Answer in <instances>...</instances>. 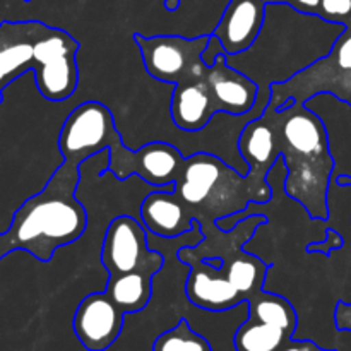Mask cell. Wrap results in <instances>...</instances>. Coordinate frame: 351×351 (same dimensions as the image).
<instances>
[{
    "mask_svg": "<svg viewBox=\"0 0 351 351\" xmlns=\"http://www.w3.org/2000/svg\"><path fill=\"white\" fill-rule=\"evenodd\" d=\"M266 223V215H250L230 232L216 223L201 225L204 239L177 252L180 263L191 267L185 295L192 305L208 312H226L264 290L269 264L245 252L243 245Z\"/></svg>",
    "mask_w": 351,
    "mask_h": 351,
    "instance_id": "6da1fadb",
    "label": "cell"
},
{
    "mask_svg": "<svg viewBox=\"0 0 351 351\" xmlns=\"http://www.w3.org/2000/svg\"><path fill=\"white\" fill-rule=\"evenodd\" d=\"M345 29L346 24L300 12L288 3H267L256 43L243 53L226 57V62L259 88H269L290 81L326 57Z\"/></svg>",
    "mask_w": 351,
    "mask_h": 351,
    "instance_id": "7a4b0ae2",
    "label": "cell"
},
{
    "mask_svg": "<svg viewBox=\"0 0 351 351\" xmlns=\"http://www.w3.org/2000/svg\"><path fill=\"white\" fill-rule=\"evenodd\" d=\"M264 115L273 127L274 151L287 168L285 194L304 206L312 219H328L335 158L322 119L295 99H287L278 110L267 103Z\"/></svg>",
    "mask_w": 351,
    "mask_h": 351,
    "instance_id": "3957f363",
    "label": "cell"
},
{
    "mask_svg": "<svg viewBox=\"0 0 351 351\" xmlns=\"http://www.w3.org/2000/svg\"><path fill=\"white\" fill-rule=\"evenodd\" d=\"M79 184L77 165L62 161L45 187L14 213L9 230L0 233V261L14 250H26L48 263L58 249L81 239L88 213L75 197Z\"/></svg>",
    "mask_w": 351,
    "mask_h": 351,
    "instance_id": "277c9868",
    "label": "cell"
},
{
    "mask_svg": "<svg viewBox=\"0 0 351 351\" xmlns=\"http://www.w3.org/2000/svg\"><path fill=\"white\" fill-rule=\"evenodd\" d=\"M173 194L201 225L240 215L254 204V189L247 175L223 158L202 151L185 156Z\"/></svg>",
    "mask_w": 351,
    "mask_h": 351,
    "instance_id": "5b68a950",
    "label": "cell"
},
{
    "mask_svg": "<svg viewBox=\"0 0 351 351\" xmlns=\"http://www.w3.org/2000/svg\"><path fill=\"white\" fill-rule=\"evenodd\" d=\"M144 69L153 79L168 84L204 79L209 67L202 60V51L209 43V34L185 38L180 34H134Z\"/></svg>",
    "mask_w": 351,
    "mask_h": 351,
    "instance_id": "8992f818",
    "label": "cell"
},
{
    "mask_svg": "<svg viewBox=\"0 0 351 351\" xmlns=\"http://www.w3.org/2000/svg\"><path fill=\"white\" fill-rule=\"evenodd\" d=\"M247 308L249 315L233 336L237 351H280L293 339L298 317L288 298L261 290Z\"/></svg>",
    "mask_w": 351,
    "mask_h": 351,
    "instance_id": "52a82bcc",
    "label": "cell"
},
{
    "mask_svg": "<svg viewBox=\"0 0 351 351\" xmlns=\"http://www.w3.org/2000/svg\"><path fill=\"white\" fill-rule=\"evenodd\" d=\"M77 50L71 33L43 23L34 43V82L43 98L64 101L74 95L79 84Z\"/></svg>",
    "mask_w": 351,
    "mask_h": 351,
    "instance_id": "ba28073f",
    "label": "cell"
},
{
    "mask_svg": "<svg viewBox=\"0 0 351 351\" xmlns=\"http://www.w3.org/2000/svg\"><path fill=\"white\" fill-rule=\"evenodd\" d=\"M101 264L108 276L143 273L156 276L165 266V256L149 247L147 230L141 218L122 215L110 221L103 237Z\"/></svg>",
    "mask_w": 351,
    "mask_h": 351,
    "instance_id": "9c48e42d",
    "label": "cell"
},
{
    "mask_svg": "<svg viewBox=\"0 0 351 351\" xmlns=\"http://www.w3.org/2000/svg\"><path fill=\"white\" fill-rule=\"evenodd\" d=\"M115 130V117L108 106L99 101L81 103L62 123L58 134L62 160L81 167L84 161L108 149Z\"/></svg>",
    "mask_w": 351,
    "mask_h": 351,
    "instance_id": "30bf717a",
    "label": "cell"
},
{
    "mask_svg": "<svg viewBox=\"0 0 351 351\" xmlns=\"http://www.w3.org/2000/svg\"><path fill=\"white\" fill-rule=\"evenodd\" d=\"M125 314L105 293H89L75 308L72 328L75 338L88 351H106L123 331Z\"/></svg>",
    "mask_w": 351,
    "mask_h": 351,
    "instance_id": "8fae6325",
    "label": "cell"
},
{
    "mask_svg": "<svg viewBox=\"0 0 351 351\" xmlns=\"http://www.w3.org/2000/svg\"><path fill=\"white\" fill-rule=\"evenodd\" d=\"M266 0H230L213 31L226 57L243 53L256 43L266 21Z\"/></svg>",
    "mask_w": 351,
    "mask_h": 351,
    "instance_id": "7c38bea8",
    "label": "cell"
},
{
    "mask_svg": "<svg viewBox=\"0 0 351 351\" xmlns=\"http://www.w3.org/2000/svg\"><path fill=\"white\" fill-rule=\"evenodd\" d=\"M41 21H3L0 24V103L10 82L36 69L34 43Z\"/></svg>",
    "mask_w": 351,
    "mask_h": 351,
    "instance_id": "4fadbf2b",
    "label": "cell"
},
{
    "mask_svg": "<svg viewBox=\"0 0 351 351\" xmlns=\"http://www.w3.org/2000/svg\"><path fill=\"white\" fill-rule=\"evenodd\" d=\"M206 82L218 113L243 117L256 106L259 86L249 75L228 65L225 53L216 57L206 74Z\"/></svg>",
    "mask_w": 351,
    "mask_h": 351,
    "instance_id": "5bb4252c",
    "label": "cell"
},
{
    "mask_svg": "<svg viewBox=\"0 0 351 351\" xmlns=\"http://www.w3.org/2000/svg\"><path fill=\"white\" fill-rule=\"evenodd\" d=\"M175 184L151 191L141 202L139 218L151 235L161 239H180L194 230L195 219L189 216L180 199L173 194Z\"/></svg>",
    "mask_w": 351,
    "mask_h": 351,
    "instance_id": "9a60e30c",
    "label": "cell"
},
{
    "mask_svg": "<svg viewBox=\"0 0 351 351\" xmlns=\"http://www.w3.org/2000/svg\"><path fill=\"white\" fill-rule=\"evenodd\" d=\"M171 122L184 132H201L218 115L209 93L208 82L185 81L173 86L170 101Z\"/></svg>",
    "mask_w": 351,
    "mask_h": 351,
    "instance_id": "2e32d148",
    "label": "cell"
},
{
    "mask_svg": "<svg viewBox=\"0 0 351 351\" xmlns=\"http://www.w3.org/2000/svg\"><path fill=\"white\" fill-rule=\"evenodd\" d=\"M105 293L123 314H137L149 305L153 298V276L143 273L108 276Z\"/></svg>",
    "mask_w": 351,
    "mask_h": 351,
    "instance_id": "e0dca14e",
    "label": "cell"
},
{
    "mask_svg": "<svg viewBox=\"0 0 351 351\" xmlns=\"http://www.w3.org/2000/svg\"><path fill=\"white\" fill-rule=\"evenodd\" d=\"M153 351H213L204 336L195 332L185 319H180L175 328L158 336Z\"/></svg>",
    "mask_w": 351,
    "mask_h": 351,
    "instance_id": "ac0fdd59",
    "label": "cell"
},
{
    "mask_svg": "<svg viewBox=\"0 0 351 351\" xmlns=\"http://www.w3.org/2000/svg\"><path fill=\"white\" fill-rule=\"evenodd\" d=\"M317 16L339 24L351 23V0H319Z\"/></svg>",
    "mask_w": 351,
    "mask_h": 351,
    "instance_id": "d6986e66",
    "label": "cell"
},
{
    "mask_svg": "<svg viewBox=\"0 0 351 351\" xmlns=\"http://www.w3.org/2000/svg\"><path fill=\"white\" fill-rule=\"evenodd\" d=\"M343 245H345V239H343L341 233L336 232V230H328V232H326L324 240H321V242L308 243L307 252L308 254L317 252V254H322V256L329 257L332 252H335V250L343 249Z\"/></svg>",
    "mask_w": 351,
    "mask_h": 351,
    "instance_id": "ffe728a7",
    "label": "cell"
},
{
    "mask_svg": "<svg viewBox=\"0 0 351 351\" xmlns=\"http://www.w3.org/2000/svg\"><path fill=\"white\" fill-rule=\"evenodd\" d=\"M324 93L336 96V98L348 103L351 106V72H346V74H341L332 79L324 88Z\"/></svg>",
    "mask_w": 351,
    "mask_h": 351,
    "instance_id": "44dd1931",
    "label": "cell"
},
{
    "mask_svg": "<svg viewBox=\"0 0 351 351\" xmlns=\"http://www.w3.org/2000/svg\"><path fill=\"white\" fill-rule=\"evenodd\" d=\"M335 324L339 331H351V304L338 302L335 308Z\"/></svg>",
    "mask_w": 351,
    "mask_h": 351,
    "instance_id": "7402d4cb",
    "label": "cell"
},
{
    "mask_svg": "<svg viewBox=\"0 0 351 351\" xmlns=\"http://www.w3.org/2000/svg\"><path fill=\"white\" fill-rule=\"evenodd\" d=\"M267 3H288L300 12L317 14L319 0H266Z\"/></svg>",
    "mask_w": 351,
    "mask_h": 351,
    "instance_id": "603a6c76",
    "label": "cell"
},
{
    "mask_svg": "<svg viewBox=\"0 0 351 351\" xmlns=\"http://www.w3.org/2000/svg\"><path fill=\"white\" fill-rule=\"evenodd\" d=\"M221 53H225V51H223V47L221 43H219V40L216 36H213V34H209L208 47H206V50L202 51V60H204V64L208 65V67H211V65L215 64L216 57Z\"/></svg>",
    "mask_w": 351,
    "mask_h": 351,
    "instance_id": "cb8c5ba5",
    "label": "cell"
},
{
    "mask_svg": "<svg viewBox=\"0 0 351 351\" xmlns=\"http://www.w3.org/2000/svg\"><path fill=\"white\" fill-rule=\"evenodd\" d=\"M280 351H336V350L321 348V346L315 345V343L311 341V339H302V341H295V339H291V341H288Z\"/></svg>",
    "mask_w": 351,
    "mask_h": 351,
    "instance_id": "d4e9b609",
    "label": "cell"
},
{
    "mask_svg": "<svg viewBox=\"0 0 351 351\" xmlns=\"http://www.w3.org/2000/svg\"><path fill=\"white\" fill-rule=\"evenodd\" d=\"M336 184H338L339 187H351V175H339V177L336 178Z\"/></svg>",
    "mask_w": 351,
    "mask_h": 351,
    "instance_id": "484cf974",
    "label": "cell"
},
{
    "mask_svg": "<svg viewBox=\"0 0 351 351\" xmlns=\"http://www.w3.org/2000/svg\"><path fill=\"white\" fill-rule=\"evenodd\" d=\"M165 7L168 10H177L180 7V0H165Z\"/></svg>",
    "mask_w": 351,
    "mask_h": 351,
    "instance_id": "4316f807",
    "label": "cell"
},
{
    "mask_svg": "<svg viewBox=\"0 0 351 351\" xmlns=\"http://www.w3.org/2000/svg\"><path fill=\"white\" fill-rule=\"evenodd\" d=\"M26 2H29V0H26Z\"/></svg>",
    "mask_w": 351,
    "mask_h": 351,
    "instance_id": "83f0119b",
    "label": "cell"
}]
</instances>
